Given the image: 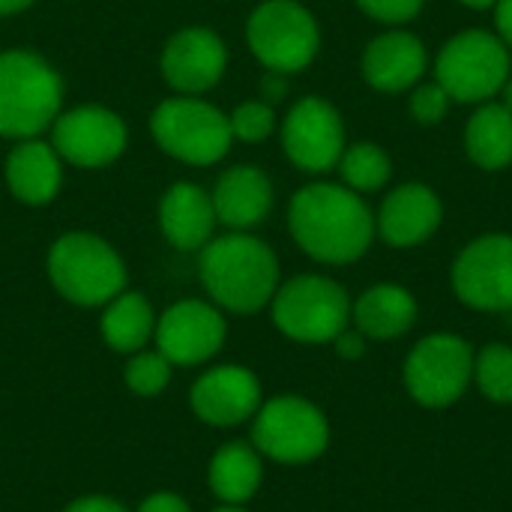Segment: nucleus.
Masks as SVG:
<instances>
[{
    "label": "nucleus",
    "mask_w": 512,
    "mask_h": 512,
    "mask_svg": "<svg viewBox=\"0 0 512 512\" xmlns=\"http://www.w3.org/2000/svg\"><path fill=\"white\" fill-rule=\"evenodd\" d=\"M474 378L492 402H512V348L489 345L474 360Z\"/></svg>",
    "instance_id": "cd10ccee"
},
{
    "label": "nucleus",
    "mask_w": 512,
    "mask_h": 512,
    "mask_svg": "<svg viewBox=\"0 0 512 512\" xmlns=\"http://www.w3.org/2000/svg\"><path fill=\"white\" fill-rule=\"evenodd\" d=\"M171 363L153 348H141L135 354H129V363L123 369V378H126V387L135 393V396H144V399H153L159 396L168 384H171Z\"/></svg>",
    "instance_id": "bb28decb"
},
{
    "label": "nucleus",
    "mask_w": 512,
    "mask_h": 512,
    "mask_svg": "<svg viewBox=\"0 0 512 512\" xmlns=\"http://www.w3.org/2000/svg\"><path fill=\"white\" fill-rule=\"evenodd\" d=\"M63 512H129L120 501L108 498V495H84L75 498L72 504H66Z\"/></svg>",
    "instance_id": "473e14b6"
},
{
    "label": "nucleus",
    "mask_w": 512,
    "mask_h": 512,
    "mask_svg": "<svg viewBox=\"0 0 512 512\" xmlns=\"http://www.w3.org/2000/svg\"><path fill=\"white\" fill-rule=\"evenodd\" d=\"M339 171L348 189L354 192H375L390 180V156L372 144V141H360L354 147H348L339 159Z\"/></svg>",
    "instance_id": "a878e982"
},
{
    "label": "nucleus",
    "mask_w": 512,
    "mask_h": 512,
    "mask_svg": "<svg viewBox=\"0 0 512 512\" xmlns=\"http://www.w3.org/2000/svg\"><path fill=\"white\" fill-rule=\"evenodd\" d=\"M264 480L261 453L246 441H231L219 447L207 465V486L210 492L231 507H243L255 498Z\"/></svg>",
    "instance_id": "4be33fe9"
},
{
    "label": "nucleus",
    "mask_w": 512,
    "mask_h": 512,
    "mask_svg": "<svg viewBox=\"0 0 512 512\" xmlns=\"http://www.w3.org/2000/svg\"><path fill=\"white\" fill-rule=\"evenodd\" d=\"M213 512H246L243 507H231V504H222L219 510H213Z\"/></svg>",
    "instance_id": "ea45409f"
},
{
    "label": "nucleus",
    "mask_w": 512,
    "mask_h": 512,
    "mask_svg": "<svg viewBox=\"0 0 512 512\" xmlns=\"http://www.w3.org/2000/svg\"><path fill=\"white\" fill-rule=\"evenodd\" d=\"M150 132L162 153L186 165H216L231 150V123L198 96H174L150 114Z\"/></svg>",
    "instance_id": "39448f33"
},
{
    "label": "nucleus",
    "mask_w": 512,
    "mask_h": 512,
    "mask_svg": "<svg viewBox=\"0 0 512 512\" xmlns=\"http://www.w3.org/2000/svg\"><path fill=\"white\" fill-rule=\"evenodd\" d=\"M351 315L363 336L396 339L411 330L417 318V300L402 285H375L354 303Z\"/></svg>",
    "instance_id": "5701e85b"
},
{
    "label": "nucleus",
    "mask_w": 512,
    "mask_h": 512,
    "mask_svg": "<svg viewBox=\"0 0 512 512\" xmlns=\"http://www.w3.org/2000/svg\"><path fill=\"white\" fill-rule=\"evenodd\" d=\"M426 72V45L405 30H390L369 42L363 54V78L381 93H399Z\"/></svg>",
    "instance_id": "aec40b11"
},
{
    "label": "nucleus",
    "mask_w": 512,
    "mask_h": 512,
    "mask_svg": "<svg viewBox=\"0 0 512 512\" xmlns=\"http://www.w3.org/2000/svg\"><path fill=\"white\" fill-rule=\"evenodd\" d=\"M495 21H498L501 42L507 48H512V0H498L495 3Z\"/></svg>",
    "instance_id": "c9c22d12"
},
{
    "label": "nucleus",
    "mask_w": 512,
    "mask_h": 512,
    "mask_svg": "<svg viewBox=\"0 0 512 512\" xmlns=\"http://www.w3.org/2000/svg\"><path fill=\"white\" fill-rule=\"evenodd\" d=\"M474 375V351L453 333L426 336L405 363V384L426 408L453 405Z\"/></svg>",
    "instance_id": "9d476101"
},
{
    "label": "nucleus",
    "mask_w": 512,
    "mask_h": 512,
    "mask_svg": "<svg viewBox=\"0 0 512 512\" xmlns=\"http://www.w3.org/2000/svg\"><path fill=\"white\" fill-rule=\"evenodd\" d=\"M246 42L270 72L306 69L321 45L315 15L297 0H264L246 21Z\"/></svg>",
    "instance_id": "423d86ee"
},
{
    "label": "nucleus",
    "mask_w": 512,
    "mask_h": 512,
    "mask_svg": "<svg viewBox=\"0 0 512 512\" xmlns=\"http://www.w3.org/2000/svg\"><path fill=\"white\" fill-rule=\"evenodd\" d=\"M459 3H465V6H471V9H492L498 0H459Z\"/></svg>",
    "instance_id": "4c0bfd02"
},
{
    "label": "nucleus",
    "mask_w": 512,
    "mask_h": 512,
    "mask_svg": "<svg viewBox=\"0 0 512 512\" xmlns=\"http://www.w3.org/2000/svg\"><path fill=\"white\" fill-rule=\"evenodd\" d=\"M285 93H288V75L270 72V69H267V75L261 78V96L270 99V102H279Z\"/></svg>",
    "instance_id": "f704fd0d"
},
{
    "label": "nucleus",
    "mask_w": 512,
    "mask_h": 512,
    "mask_svg": "<svg viewBox=\"0 0 512 512\" xmlns=\"http://www.w3.org/2000/svg\"><path fill=\"white\" fill-rule=\"evenodd\" d=\"M210 198L216 207V219L222 225L246 231L267 219L273 207V183L255 165H234L219 174Z\"/></svg>",
    "instance_id": "6ab92c4d"
},
{
    "label": "nucleus",
    "mask_w": 512,
    "mask_h": 512,
    "mask_svg": "<svg viewBox=\"0 0 512 512\" xmlns=\"http://www.w3.org/2000/svg\"><path fill=\"white\" fill-rule=\"evenodd\" d=\"M129 129L123 117L105 105H78L60 111L51 123V147L75 168H105L123 156Z\"/></svg>",
    "instance_id": "9b49d317"
},
{
    "label": "nucleus",
    "mask_w": 512,
    "mask_h": 512,
    "mask_svg": "<svg viewBox=\"0 0 512 512\" xmlns=\"http://www.w3.org/2000/svg\"><path fill=\"white\" fill-rule=\"evenodd\" d=\"M228 66V48L222 36L207 27H183L177 30L159 57L162 78L183 96H198L216 87Z\"/></svg>",
    "instance_id": "2eb2a0df"
},
{
    "label": "nucleus",
    "mask_w": 512,
    "mask_h": 512,
    "mask_svg": "<svg viewBox=\"0 0 512 512\" xmlns=\"http://www.w3.org/2000/svg\"><path fill=\"white\" fill-rule=\"evenodd\" d=\"M282 150L300 171L324 174L336 168L345 153L339 111L321 96L300 99L282 123Z\"/></svg>",
    "instance_id": "ddd939ff"
},
{
    "label": "nucleus",
    "mask_w": 512,
    "mask_h": 512,
    "mask_svg": "<svg viewBox=\"0 0 512 512\" xmlns=\"http://www.w3.org/2000/svg\"><path fill=\"white\" fill-rule=\"evenodd\" d=\"M441 216L444 210H441L438 195L423 183H408L387 195L375 219V228L384 237V243L405 249V246H417L429 240L438 231Z\"/></svg>",
    "instance_id": "a211bd4d"
},
{
    "label": "nucleus",
    "mask_w": 512,
    "mask_h": 512,
    "mask_svg": "<svg viewBox=\"0 0 512 512\" xmlns=\"http://www.w3.org/2000/svg\"><path fill=\"white\" fill-rule=\"evenodd\" d=\"M501 96H504V105L512 111V78L504 81V87H501Z\"/></svg>",
    "instance_id": "58836bf2"
},
{
    "label": "nucleus",
    "mask_w": 512,
    "mask_h": 512,
    "mask_svg": "<svg viewBox=\"0 0 512 512\" xmlns=\"http://www.w3.org/2000/svg\"><path fill=\"white\" fill-rule=\"evenodd\" d=\"M336 351L345 357V360H357V357H363V348H366V342H363V333L357 330V333H348V330H342L336 339Z\"/></svg>",
    "instance_id": "72a5a7b5"
},
{
    "label": "nucleus",
    "mask_w": 512,
    "mask_h": 512,
    "mask_svg": "<svg viewBox=\"0 0 512 512\" xmlns=\"http://www.w3.org/2000/svg\"><path fill=\"white\" fill-rule=\"evenodd\" d=\"M48 279L63 300L96 309L126 291V264L108 240L69 231L48 249Z\"/></svg>",
    "instance_id": "20e7f679"
},
{
    "label": "nucleus",
    "mask_w": 512,
    "mask_h": 512,
    "mask_svg": "<svg viewBox=\"0 0 512 512\" xmlns=\"http://www.w3.org/2000/svg\"><path fill=\"white\" fill-rule=\"evenodd\" d=\"M426 0H357V6L378 18V21H390V24H399V21H408L414 18L420 9H423Z\"/></svg>",
    "instance_id": "7c9ffc66"
},
{
    "label": "nucleus",
    "mask_w": 512,
    "mask_h": 512,
    "mask_svg": "<svg viewBox=\"0 0 512 512\" xmlns=\"http://www.w3.org/2000/svg\"><path fill=\"white\" fill-rule=\"evenodd\" d=\"M135 512H192L189 501L177 492H153L147 495Z\"/></svg>",
    "instance_id": "2f4dec72"
},
{
    "label": "nucleus",
    "mask_w": 512,
    "mask_h": 512,
    "mask_svg": "<svg viewBox=\"0 0 512 512\" xmlns=\"http://www.w3.org/2000/svg\"><path fill=\"white\" fill-rule=\"evenodd\" d=\"M216 207L210 192L195 183H174L159 201V228L162 237L180 252H201L213 240Z\"/></svg>",
    "instance_id": "f3484780"
},
{
    "label": "nucleus",
    "mask_w": 512,
    "mask_h": 512,
    "mask_svg": "<svg viewBox=\"0 0 512 512\" xmlns=\"http://www.w3.org/2000/svg\"><path fill=\"white\" fill-rule=\"evenodd\" d=\"M6 186L21 204H51L63 186V159L48 141L24 138L6 156Z\"/></svg>",
    "instance_id": "412c9836"
},
{
    "label": "nucleus",
    "mask_w": 512,
    "mask_h": 512,
    "mask_svg": "<svg viewBox=\"0 0 512 512\" xmlns=\"http://www.w3.org/2000/svg\"><path fill=\"white\" fill-rule=\"evenodd\" d=\"M228 123H231L234 141L258 144V141H264V138L273 135V129H276V114H273L270 102H264V99H249V102L237 105V108L228 114Z\"/></svg>",
    "instance_id": "c85d7f7f"
},
{
    "label": "nucleus",
    "mask_w": 512,
    "mask_h": 512,
    "mask_svg": "<svg viewBox=\"0 0 512 512\" xmlns=\"http://www.w3.org/2000/svg\"><path fill=\"white\" fill-rule=\"evenodd\" d=\"M192 414L216 429H231L255 417L261 408V381L246 366H213L189 393Z\"/></svg>",
    "instance_id": "dca6fc26"
},
{
    "label": "nucleus",
    "mask_w": 512,
    "mask_h": 512,
    "mask_svg": "<svg viewBox=\"0 0 512 512\" xmlns=\"http://www.w3.org/2000/svg\"><path fill=\"white\" fill-rule=\"evenodd\" d=\"M198 276L219 309L252 315L273 300L279 288V261L264 240L234 231L201 249Z\"/></svg>",
    "instance_id": "f03ea898"
},
{
    "label": "nucleus",
    "mask_w": 512,
    "mask_h": 512,
    "mask_svg": "<svg viewBox=\"0 0 512 512\" xmlns=\"http://www.w3.org/2000/svg\"><path fill=\"white\" fill-rule=\"evenodd\" d=\"M33 0H0V15H15L24 12Z\"/></svg>",
    "instance_id": "e433bc0d"
},
{
    "label": "nucleus",
    "mask_w": 512,
    "mask_h": 512,
    "mask_svg": "<svg viewBox=\"0 0 512 512\" xmlns=\"http://www.w3.org/2000/svg\"><path fill=\"white\" fill-rule=\"evenodd\" d=\"M435 75L450 99L486 102L510 78V48L486 30H465L444 45Z\"/></svg>",
    "instance_id": "1a4fd4ad"
},
{
    "label": "nucleus",
    "mask_w": 512,
    "mask_h": 512,
    "mask_svg": "<svg viewBox=\"0 0 512 512\" xmlns=\"http://www.w3.org/2000/svg\"><path fill=\"white\" fill-rule=\"evenodd\" d=\"M465 147L468 156L486 168L501 171L512 162V111L501 102H486L465 129Z\"/></svg>",
    "instance_id": "393cba45"
},
{
    "label": "nucleus",
    "mask_w": 512,
    "mask_h": 512,
    "mask_svg": "<svg viewBox=\"0 0 512 512\" xmlns=\"http://www.w3.org/2000/svg\"><path fill=\"white\" fill-rule=\"evenodd\" d=\"M63 105V78L57 69L24 48L0 51V135L36 138L45 132Z\"/></svg>",
    "instance_id": "7ed1b4c3"
},
{
    "label": "nucleus",
    "mask_w": 512,
    "mask_h": 512,
    "mask_svg": "<svg viewBox=\"0 0 512 512\" xmlns=\"http://www.w3.org/2000/svg\"><path fill=\"white\" fill-rule=\"evenodd\" d=\"M99 330L105 345L117 354H135L147 348L156 333V315L150 300L138 291H120L102 306Z\"/></svg>",
    "instance_id": "b1692460"
},
{
    "label": "nucleus",
    "mask_w": 512,
    "mask_h": 512,
    "mask_svg": "<svg viewBox=\"0 0 512 512\" xmlns=\"http://www.w3.org/2000/svg\"><path fill=\"white\" fill-rule=\"evenodd\" d=\"M273 324L294 342H333L351 318L345 288L327 276H297L276 288Z\"/></svg>",
    "instance_id": "0eeeda50"
},
{
    "label": "nucleus",
    "mask_w": 512,
    "mask_h": 512,
    "mask_svg": "<svg viewBox=\"0 0 512 512\" xmlns=\"http://www.w3.org/2000/svg\"><path fill=\"white\" fill-rule=\"evenodd\" d=\"M447 108H450V93L438 81L423 84L411 93V114H414V120H420L426 126L438 123L447 114Z\"/></svg>",
    "instance_id": "c756f323"
},
{
    "label": "nucleus",
    "mask_w": 512,
    "mask_h": 512,
    "mask_svg": "<svg viewBox=\"0 0 512 512\" xmlns=\"http://www.w3.org/2000/svg\"><path fill=\"white\" fill-rule=\"evenodd\" d=\"M330 444L327 417L300 396H276L261 402L252 417V447L282 465L318 459Z\"/></svg>",
    "instance_id": "6e6552de"
},
{
    "label": "nucleus",
    "mask_w": 512,
    "mask_h": 512,
    "mask_svg": "<svg viewBox=\"0 0 512 512\" xmlns=\"http://www.w3.org/2000/svg\"><path fill=\"white\" fill-rule=\"evenodd\" d=\"M228 336L225 315L207 300H180L156 318V351L171 366H201L213 360Z\"/></svg>",
    "instance_id": "f8f14e48"
},
{
    "label": "nucleus",
    "mask_w": 512,
    "mask_h": 512,
    "mask_svg": "<svg viewBox=\"0 0 512 512\" xmlns=\"http://www.w3.org/2000/svg\"><path fill=\"white\" fill-rule=\"evenodd\" d=\"M453 288L462 303L483 312L512 309V237L486 234L453 264Z\"/></svg>",
    "instance_id": "4468645a"
},
{
    "label": "nucleus",
    "mask_w": 512,
    "mask_h": 512,
    "mask_svg": "<svg viewBox=\"0 0 512 512\" xmlns=\"http://www.w3.org/2000/svg\"><path fill=\"white\" fill-rule=\"evenodd\" d=\"M288 225L297 246L324 264L357 261L375 234V216L363 198L336 183L303 186L291 198Z\"/></svg>",
    "instance_id": "f257e3e1"
}]
</instances>
